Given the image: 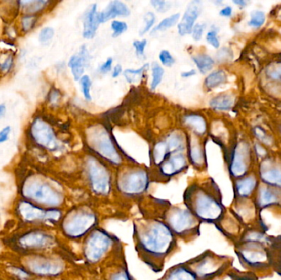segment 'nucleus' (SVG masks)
<instances>
[{
    "label": "nucleus",
    "instance_id": "1",
    "mask_svg": "<svg viewBox=\"0 0 281 280\" xmlns=\"http://www.w3.org/2000/svg\"><path fill=\"white\" fill-rule=\"evenodd\" d=\"M133 242L138 259L155 274L162 273L180 249L179 240L162 220L141 216L133 219Z\"/></svg>",
    "mask_w": 281,
    "mask_h": 280
},
{
    "label": "nucleus",
    "instance_id": "2",
    "mask_svg": "<svg viewBox=\"0 0 281 280\" xmlns=\"http://www.w3.org/2000/svg\"><path fill=\"white\" fill-rule=\"evenodd\" d=\"M77 247L79 263L90 278H98L102 269L126 256L124 242L102 226L90 232Z\"/></svg>",
    "mask_w": 281,
    "mask_h": 280
},
{
    "label": "nucleus",
    "instance_id": "3",
    "mask_svg": "<svg viewBox=\"0 0 281 280\" xmlns=\"http://www.w3.org/2000/svg\"><path fill=\"white\" fill-rule=\"evenodd\" d=\"M105 215L92 203L75 202L66 209L58 227L60 237L72 246H78L90 232L102 226Z\"/></svg>",
    "mask_w": 281,
    "mask_h": 280
},
{
    "label": "nucleus",
    "instance_id": "4",
    "mask_svg": "<svg viewBox=\"0 0 281 280\" xmlns=\"http://www.w3.org/2000/svg\"><path fill=\"white\" fill-rule=\"evenodd\" d=\"M183 204L202 224L218 225L225 217V208L220 191L212 182H194L186 188Z\"/></svg>",
    "mask_w": 281,
    "mask_h": 280
},
{
    "label": "nucleus",
    "instance_id": "5",
    "mask_svg": "<svg viewBox=\"0 0 281 280\" xmlns=\"http://www.w3.org/2000/svg\"><path fill=\"white\" fill-rule=\"evenodd\" d=\"M21 194L22 199L44 208L66 210L71 206L61 187L37 175L26 178L21 187Z\"/></svg>",
    "mask_w": 281,
    "mask_h": 280
},
{
    "label": "nucleus",
    "instance_id": "6",
    "mask_svg": "<svg viewBox=\"0 0 281 280\" xmlns=\"http://www.w3.org/2000/svg\"><path fill=\"white\" fill-rule=\"evenodd\" d=\"M159 220L166 224L179 242L184 244L196 241L200 236L202 222L183 204L169 202Z\"/></svg>",
    "mask_w": 281,
    "mask_h": 280
},
{
    "label": "nucleus",
    "instance_id": "7",
    "mask_svg": "<svg viewBox=\"0 0 281 280\" xmlns=\"http://www.w3.org/2000/svg\"><path fill=\"white\" fill-rule=\"evenodd\" d=\"M15 214L20 221L28 225L57 230L66 210L48 209L21 199L15 205Z\"/></svg>",
    "mask_w": 281,
    "mask_h": 280
},
{
    "label": "nucleus",
    "instance_id": "8",
    "mask_svg": "<svg viewBox=\"0 0 281 280\" xmlns=\"http://www.w3.org/2000/svg\"><path fill=\"white\" fill-rule=\"evenodd\" d=\"M186 266L200 280H215L220 278L228 268V260L211 250L184 261Z\"/></svg>",
    "mask_w": 281,
    "mask_h": 280
},
{
    "label": "nucleus",
    "instance_id": "9",
    "mask_svg": "<svg viewBox=\"0 0 281 280\" xmlns=\"http://www.w3.org/2000/svg\"><path fill=\"white\" fill-rule=\"evenodd\" d=\"M90 145L100 154V156L114 165L121 163V158L113 146L109 133L100 127H96L90 130L88 135Z\"/></svg>",
    "mask_w": 281,
    "mask_h": 280
},
{
    "label": "nucleus",
    "instance_id": "10",
    "mask_svg": "<svg viewBox=\"0 0 281 280\" xmlns=\"http://www.w3.org/2000/svg\"><path fill=\"white\" fill-rule=\"evenodd\" d=\"M31 133L34 141L46 150L54 151L59 147L54 131L43 120L37 118L31 124Z\"/></svg>",
    "mask_w": 281,
    "mask_h": 280
},
{
    "label": "nucleus",
    "instance_id": "11",
    "mask_svg": "<svg viewBox=\"0 0 281 280\" xmlns=\"http://www.w3.org/2000/svg\"><path fill=\"white\" fill-rule=\"evenodd\" d=\"M98 278L102 280H136L129 271L126 256L102 269Z\"/></svg>",
    "mask_w": 281,
    "mask_h": 280
},
{
    "label": "nucleus",
    "instance_id": "12",
    "mask_svg": "<svg viewBox=\"0 0 281 280\" xmlns=\"http://www.w3.org/2000/svg\"><path fill=\"white\" fill-rule=\"evenodd\" d=\"M249 148L245 145L238 146L234 150L229 165V171L234 178H241L249 168Z\"/></svg>",
    "mask_w": 281,
    "mask_h": 280
},
{
    "label": "nucleus",
    "instance_id": "13",
    "mask_svg": "<svg viewBox=\"0 0 281 280\" xmlns=\"http://www.w3.org/2000/svg\"><path fill=\"white\" fill-rule=\"evenodd\" d=\"M187 167V161L183 154H175L166 159L159 166V174L164 179H170L176 176Z\"/></svg>",
    "mask_w": 281,
    "mask_h": 280
},
{
    "label": "nucleus",
    "instance_id": "14",
    "mask_svg": "<svg viewBox=\"0 0 281 280\" xmlns=\"http://www.w3.org/2000/svg\"><path fill=\"white\" fill-rule=\"evenodd\" d=\"M200 14V7L199 2L191 3L183 15L182 21L178 26L179 35H185L192 32L194 23Z\"/></svg>",
    "mask_w": 281,
    "mask_h": 280
},
{
    "label": "nucleus",
    "instance_id": "15",
    "mask_svg": "<svg viewBox=\"0 0 281 280\" xmlns=\"http://www.w3.org/2000/svg\"><path fill=\"white\" fill-rule=\"evenodd\" d=\"M90 59L91 57L85 46H82L80 52L77 55H72L71 57L68 62V67L71 68L75 80L77 81L82 78L85 67L89 65Z\"/></svg>",
    "mask_w": 281,
    "mask_h": 280
},
{
    "label": "nucleus",
    "instance_id": "16",
    "mask_svg": "<svg viewBox=\"0 0 281 280\" xmlns=\"http://www.w3.org/2000/svg\"><path fill=\"white\" fill-rule=\"evenodd\" d=\"M158 280H200L186 266L184 263H179L167 269Z\"/></svg>",
    "mask_w": 281,
    "mask_h": 280
},
{
    "label": "nucleus",
    "instance_id": "17",
    "mask_svg": "<svg viewBox=\"0 0 281 280\" xmlns=\"http://www.w3.org/2000/svg\"><path fill=\"white\" fill-rule=\"evenodd\" d=\"M100 23L97 8L96 4H94L90 7L85 14L83 22V36L85 37L86 39H92L96 35Z\"/></svg>",
    "mask_w": 281,
    "mask_h": 280
},
{
    "label": "nucleus",
    "instance_id": "18",
    "mask_svg": "<svg viewBox=\"0 0 281 280\" xmlns=\"http://www.w3.org/2000/svg\"><path fill=\"white\" fill-rule=\"evenodd\" d=\"M130 14V10L125 3L120 1H112L106 9L99 13L100 22H105L117 17H127Z\"/></svg>",
    "mask_w": 281,
    "mask_h": 280
},
{
    "label": "nucleus",
    "instance_id": "19",
    "mask_svg": "<svg viewBox=\"0 0 281 280\" xmlns=\"http://www.w3.org/2000/svg\"><path fill=\"white\" fill-rule=\"evenodd\" d=\"M262 180L274 187H281V169L277 166L265 168L261 174Z\"/></svg>",
    "mask_w": 281,
    "mask_h": 280
},
{
    "label": "nucleus",
    "instance_id": "20",
    "mask_svg": "<svg viewBox=\"0 0 281 280\" xmlns=\"http://www.w3.org/2000/svg\"><path fill=\"white\" fill-rule=\"evenodd\" d=\"M257 181L253 177H248L237 181L236 183V193L240 197H246L251 195L255 189Z\"/></svg>",
    "mask_w": 281,
    "mask_h": 280
},
{
    "label": "nucleus",
    "instance_id": "21",
    "mask_svg": "<svg viewBox=\"0 0 281 280\" xmlns=\"http://www.w3.org/2000/svg\"><path fill=\"white\" fill-rule=\"evenodd\" d=\"M233 103H234V99L231 95L222 94L213 98L210 102V105L216 110L226 111L231 109Z\"/></svg>",
    "mask_w": 281,
    "mask_h": 280
},
{
    "label": "nucleus",
    "instance_id": "22",
    "mask_svg": "<svg viewBox=\"0 0 281 280\" xmlns=\"http://www.w3.org/2000/svg\"><path fill=\"white\" fill-rule=\"evenodd\" d=\"M6 272L13 280H34V276L22 265H8Z\"/></svg>",
    "mask_w": 281,
    "mask_h": 280
},
{
    "label": "nucleus",
    "instance_id": "23",
    "mask_svg": "<svg viewBox=\"0 0 281 280\" xmlns=\"http://www.w3.org/2000/svg\"><path fill=\"white\" fill-rule=\"evenodd\" d=\"M185 123L187 126H189L197 134H204L207 130V124H206L205 119L200 116H187L185 117Z\"/></svg>",
    "mask_w": 281,
    "mask_h": 280
},
{
    "label": "nucleus",
    "instance_id": "24",
    "mask_svg": "<svg viewBox=\"0 0 281 280\" xmlns=\"http://www.w3.org/2000/svg\"><path fill=\"white\" fill-rule=\"evenodd\" d=\"M192 60L195 62L202 73H207L213 67L214 60L209 55H204V54L197 55L192 58Z\"/></svg>",
    "mask_w": 281,
    "mask_h": 280
},
{
    "label": "nucleus",
    "instance_id": "25",
    "mask_svg": "<svg viewBox=\"0 0 281 280\" xmlns=\"http://www.w3.org/2000/svg\"><path fill=\"white\" fill-rule=\"evenodd\" d=\"M227 80L226 74L222 70L212 72L207 76L205 80L206 87L208 88H215L225 83Z\"/></svg>",
    "mask_w": 281,
    "mask_h": 280
},
{
    "label": "nucleus",
    "instance_id": "26",
    "mask_svg": "<svg viewBox=\"0 0 281 280\" xmlns=\"http://www.w3.org/2000/svg\"><path fill=\"white\" fill-rule=\"evenodd\" d=\"M170 153L168 146L165 142H159L157 144L156 146L154 148V152H153V158H154V163L155 165H162L164 161H166V157L168 156Z\"/></svg>",
    "mask_w": 281,
    "mask_h": 280
},
{
    "label": "nucleus",
    "instance_id": "27",
    "mask_svg": "<svg viewBox=\"0 0 281 280\" xmlns=\"http://www.w3.org/2000/svg\"><path fill=\"white\" fill-rule=\"evenodd\" d=\"M278 201V196L270 189L264 187L261 190L259 195V204L262 207L274 204Z\"/></svg>",
    "mask_w": 281,
    "mask_h": 280
},
{
    "label": "nucleus",
    "instance_id": "28",
    "mask_svg": "<svg viewBox=\"0 0 281 280\" xmlns=\"http://www.w3.org/2000/svg\"><path fill=\"white\" fill-rule=\"evenodd\" d=\"M170 152H176L183 149V138L180 135L172 133L166 141Z\"/></svg>",
    "mask_w": 281,
    "mask_h": 280
},
{
    "label": "nucleus",
    "instance_id": "29",
    "mask_svg": "<svg viewBox=\"0 0 281 280\" xmlns=\"http://www.w3.org/2000/svg\"><path fill=\"white\" fill-rule=\"evenodd\" d=\"M148 64H145L141 68L137 70L128 69L124 72L127 82L130 83H137L140 79L142 78L144 72L148 69Z\"/></svg>",
    "mask_w": 281,
    "mask_h": 280
},
{
    "label": "nucleus",
    "instance_id": "30",
    "mask_svg": "<svg viewBox=\"0 0 281 280\" xmlns=\"http://www.w3.org/2000/svg\"><path fill=\"white\" fill-rule=\"evenodd\" d=\"M179 18H180L179 13H176V14L170 16L169 18H165L162 22H159L158 26H155L153 32H154V31L155 32V31H166L167 29L171 28L172 26L176 24L177 22H178V21L179 20Z\"/></svg>",
    "mask_w": 281,
    "mask_h": 280
},
{
    "label": "nucleus",
    "instance_id": "31",
    "mask_svg": "<svg viewBox=\"0 0 281 280\" xmlns=\"http://www.w3.org/2000/svg\"><path fill=\"white\" fill-rule=\"evenodd\" d=\"M22 5V9L24 11L28 13H35L43 9L48 2L46 1H26V2H20Z\"/></svg>",
    "mask_w": 281,
    "mask_h": 280
},
{
    "label": "nucleus",
    "instance_id": "32",
    "mask_svg": "<svg viewBox=\"0 0 281 280\" xmlns=\"http://www.w3.org/2000/svg\"><path fill=\"white\" fill-rule=\"evenodd\" d=\"M163 76V68L158 63H153L152 81H151V84H150V87H151L152 91L156 89V87L159 85V83H162Z\"/></svg>",
    "mask_w": 281,
    "mask_h": 280
},
{
    "label": "nucleus",
    "instance_id": "33",
    "mask_svg": "<svg viewBox=\"0 0 281 280\" xmlns=\"http://www.w3.org/2000/svg\"><path fill=\"white\" fill-rule=\"evenodd\" d=\"M265 22H266L265 13L262 11L257 10L251 14V19L249 21V25L253 28H259L261 26H263Z\"/></svg>",
    "mask_w": 281,
    "mask_h": 280
},
{
    "label": "nucleus",
    "instance_id": "34",
    "mask_svg": "<svg viewBox=\"0 0 281 280\" xmlns=\"http://www.w3.org/2000/svg\"><path fill=\"white\" fill-rule=\"evenodd\" d=\"M190 157L191 161L196 167H200L203 165L204 161V157H203V152L200 150V147L197 145H194L191 149V153H190Z\"/></svg>",
    "mask_w": 281,
    "mask_h": 280
},
{
    "label": "nucleus",
    "instance_id": "35",
    "mask_svg": "<svg viewBox=\"0 0 281 280\" xmlns=\"http://www.w3.org/2000/svg\"><path fill=\"white\" fill-rule=\"evenodd\" d=\"M55 35V31L52 27H44L39 31V41L43 45H48L52 41L53 37Z\"/></svg>",
    "mask_w": 281,
    "mask_h": 280
},
{
    "label": "nucleus",
    "instance_id": "36",
    "mask_svg": "<svg viewBox=\"0 0 281 280\" xmlns=\"http://www.w3.org/2000/svg\"><path fill=\"white\" fill-rule=\"evenodd\" d=\"M155 22V16L154 13L151 12L146 13V15L144 16V26L143 28L140 31V35H144L146 32L150 31V28L152 27L153 25Z\"/></svg>",
    "mask_w": 281,
    "mask_h": 280
},
{
    "label": "nucleus",
    "instance_id": "37",
    "mask_svg": "<svg viewBox=\"0 0 281 280\" xmlns=\"http://www.w3.org/2000/svg\"><path fill=\"white\" fill-rule=\"evenodd\" d=\"M243 256L252 263L262 262L266 260V256L260 252H243Z\"/></svg>",
    "mask_w": 281,
    "mask_h": 280
},
{
    "label": "nucleus",
    "instance_id": "38",
    "mask_svg": "<svg viewBox=\"0 0 281 280\" xmlns=\"http://www.w3.org/2000/svg\"><path fill=\"white\" fill-rule=\"evenodd\" d=\"M91 85H92V82H91V80H90L89 76H82V91H83V96H84V97H85L86 100H91V99H92L91 93H90V90H91Z\"/></svg>",
    "mask_w": 281,
    "mask_h": 280
},
{
    "label": "nucleus",
    "instance_id": "39",
    "mask_svg": "<svg viewBox=\"0 0 281 280\" xmlns=\"http://www.w3.org/2000/svg\"><path fill=\"white\" fill-rule=\"evenodd\" d=\"M111 28L113 31V37H118V35L127 31L128 26L125 22L113 21L111 23Z\"/></svg>",
    "mask_w": 281,
    "mask_h": 280
},
{
    "label": "nucleus",
    "instance_id": "40",
    "mask_svg": "<svg viewBox=\"0 0 281 280\" xmlns=\"http://www.w3.org/2000/svg\"><path fill=\"white\" fill-rule=\"evenodd\" d=\"M266 73L270 78L281 81V64L270 66Z\"/></svg>",
    "mask_w": 281,
    "mask_h": 280
},
{
    "label": "nucleus",
    "instance_id": "41",
    "mask_svg": "<svg viewBox=\"0 0 281 280\" xmlns=\"http://www.w3.org/2000/svg\"><path fill=\"white\" fill-rule=\"evenodd\" d=\"M159 58L162 64L166 67H171L175 63V59L170 55L168 50H162L159 54Z\"/></svg>",
    "mask_w": 281,
    "mask_h": 280
},
{
    "label": "nucleus",
    "instance_id": "42",
    "mask_svg": "<svg viewBox=\"0 0 281 280\" xmlns=\"http://www.w3.org/2000/svg\"><path fill=\"white\" fill-rule=\"evenodd\" d=\"M151 5L159 13H165V12L168 11L170 7H171V3L169 2V1H162V0L151 1Z\"/></svg>",
    "mask_w": 281,
    "mask_h": 280
},
{
    "label": "nucleus",
    "instance_id": "43",
    "mask_svg": "<svg viewBox=\"0 0 281 280\" xmlns=\"http://www.w3.org/2000/svg\"><path fill=\"white\" fill-rule=\"evenodd\" d=\"M35 19L33 16H26L22 19V28L25 32L30 31L34 27Z\"/></svg>",
    "mask_w": 281,
    "mask_h": 280
},
{
    "label": "nucleus",
    "instance_id": "44",
    "mask_svg": "<svg viewBox=\"0 0 281 280\" xmlns=\"http://www.w3.org/2000/svg\"><path fill=\"white\" fill-rule=\"evenodd\" d=\"M207 41L211 46H213L214 48H219L220 47V42H219L217 33L215 31H209L207 33Z\"/></svg>",
    "mask_w": 281,
    "mask_h": 280
},
{
    "label": "nucleus",
    "instance_id": "45",
    "mask_svg": "<svg viewBox=\"0 0 281 280\" xmlns=\"http://www.w3.org/2000/svg\"><path fill=\"white\" fill-rule=\"evenodd\" d=\"M204 29H205V25L203 24V23H198V24L193 26L192 33V37H193L195 41H200L202 39Z\"/></svg>",
    "mask_w": 281,
    "mask_h": 280
},
{
    "label": "nucleus",
    "instance_id": "46",
    "mask_svg": "<svg viewBox=\"0 0 281 280\" xmlns=\"http://www.w3.org/2000/svg\"><path fill=\"white\" fill-rule=\"evenodd\" d=\"M146 44H147V42H146V39L135 41V42H133V46L136 49V52H137V54L139 56H143L144 50L146 48Z\"/></svg>",
    "mask_w": 281,
    "mask_h": 280
},
{
    "label": "nucleus",
    "instance_id": "47",
    "mask_svg": "<svg viewBox=\"0 0 281 280\" xmlns=\"http://www.w3.org/2000/svg\"><path fill=\"white\" fill-rule=\"evenodd\" d=\"M217 57H218L219 60H220V61H226V60H229L231 59L232 52L229 49L223 48L218 53Z\"/></svg>",
    "mask_w": 281,
    "mask_h": 280
},
{
    "label": "nucleus",
    "instance_id": "48",
    "mask_svg": "<svg viewBox=\"0 0 281 280\" xmlns=\"http://www.w3.org/2000/svg\"><path fill=\"white\" fill-rule=\"evenodd\" d=\"M13 63V57H7L6 59H5V61L3 62L2 63H0V69H1V71H3V72H8V71H9V70L11 69Z\"/></svg>",
    "mask_w": 281,
    "mask_h": 280
},
{
    "label": "nucleus",
    "instance_id": "49",
    "mask_svg": "<svg viewBox=\"0 0 281 280\" xmlns=\"http://www.w3.org/2000/svg\"><path fill=\"white\" fill-rule=\"evenodd\" d=\"M255 134L256 136L258 137V139L261 140L263 143H269V142H270L268 136H267L266 132H265L263 129H262V128H256Z\"/></svg>",
    "mask_w": 281,
    "mask_h": 280
},
{
    "label": "nucleus",
    "instance_id": "50",
    "mask_svg": "<svg viewBox=\"0 0 281 280\" xmlns=\"http://www.w3.org/2000/svg\"><path fill=\"white\" fill-rule=\"evenodd\" d=\"M10 133H11V128L9 126L5 127L0 130V144L4 143L9 140Z\"/></svg>",
    "mask_w": 281,
    "mask_h": 280
},
{
    "label": "nucleus",
    "instance_id": "51",
    "mask_svg": "<svg viewBox=\"0 0 281 280\" xmlns=\"http://www.w3.org/2000/svg\"><path fill=\"white\" fill-rule=\"evenodd\" d=\"M112 64H113V59L111 58H109L103 65L100 66V72H102V73H107V72H109L111 70Z\"/></svg>",
    "mask_w": 281,
    "mask_h": 280
},
{
    "label": "nucleus",
    "instance_id": "52",
    "mask_svg": "<svg viewBox=\"0 0 281 280\" xmlns=\"http://www.w3.org/2000/svg\"><path fill=\"white\" fill-rule=\"evenodd\" d=\"M232 12H233V9L231 7L227 6L220 10V15L223 16V17H230L232 15Z\"/></svg>",
    "mask_w": 281,
    "mask_h": 280
},
{
    "label": "nucleus",
    "instance_id": "53",
    "mask_svg": "<svg viewBox=\"0 0 281 280\" xmlns=\"http://www.w3.org/2000/svg\"><path fill=\"white\" fill-rule=\"evenodd\" d=\"M122 72V67L120 65H116L113 69V74H112V76L113 77H118L120 74Z\"/></svg>",
    "mask_w": 281,
    "mask_h": 280
},
{
    "label": "nucleus",
    "instance_id": "54",
    "mask_svg": "<svg viewBox=\"0 0 281 280\" xmlns=\"http://www.w3.org/2000/svg\"><path fill=\"white\" fill-rule=\"evenodd\" d=\"M196 75V71L195 70H191L189 72H184L182 73V76L184 77V78H187V77H191V76Z\"/></svg>",
    "mask_w": 281,
    "mask_h": 280
},
{
    "label": "nucleus",
    "instance_id": "55",
    "mask_svg": "<svg viewBox=\"0 0 281 280\" xmlns=\"http://www.w3.org/2000/svg\"><path fill=\"white\" fill-rule=\"evenodd\" d=\"M5 112H6V107H5V104H0V118L4 117Z\"/></svg>",
    "mask_w": 281,
    "mask_h": 280
},
{
    "label": "nucleus",
    "instance_id": "56",
    "mask_svg": "<svg viewBox=\"0 0 281 280\" xmlns=\"http://www.w3.org/2000/svg\"><path fill=\"white\" fill-rule=\"evenodd\" d=\"M234 4L235 5H240V6H245L247 5V3L245 1H234Z\"/></svg>",
    "mask_w": 281,
    "mask_h": 280
},
{
    "label": "nucleus",
    "instance_id": "57",
    "mask_svg": "<svg viewBox=\"0 0 281 280\" xmlns=\"http://www.w3.org/2000/svg\"><path fill=\"white\" fill-rule=\"evenodd\" d=\"M35 280H53V279H49V278H35Z\"/></svg>",
    "mask_w": 281,
    "mask_h": 280
},
{
    "label": "nucleus",
    "instance_id": "58",
    "mask_svg": "<svg viewBox=\"0 0 281 280\" xmlns=\"http://www.w3.org/2000/svg\"><path fill=\"white\" fill-rule=\"evenodd\" d=\"M89 280H102V279H100V278H90Z\"/></svg>",
    "mask_w": 281,
    "mask_h": 280
},
{
    "label": "nucleus",
    "instance_id": "59",
    "mask_svg": "<svg viewBox=\"0 0 281 280\" xmlns=\"http://www.w3.org/2000/svg\"><path fill=\"white\" fill-rule=\"evenodd\" d=\"M279 18H280V19H281V13H280V14H279Z\"/></svg>",
    "mask_w": 281,
    "mask_h": 280
},
{
    "label": "nucleus",
    "instance_id": "60",
    "mask_svg": "<svg viewBox=\"0 0 281 280\" xmlns=\"http://www.w3.org/2000/svg\"><path fill=\"white\" fill-rule=\"evenodd\" d=\"M0 280H3V279H1V278H0Z\"/></svg>",
    "mask_w": 281,
    "mask_h": 280
}]
</instances>
